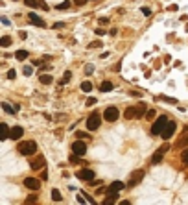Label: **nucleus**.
I'll use <instances>...</instances> for the list:
<instances>
[{"mask_svg": "<svg viewBox=\"0 0 188 205\" xmlns=\"http://www.w3.org/2000/svg\"><path fill=\"white\" fill-rule=\"evenodd\" d=\"M122 189H124V183H122V181H114V183H111V185L107 187V196H109V194H118Z\"/></svg>", "mask_w": 188, "mask_h": 205, "instance_id": "obj_10", "label": "nucleus"}, {"mask_svg": "<svg viewBox=\"0 0 188 205\" xmlns=\"http://www.w3.org/2000/svg\"><path fill=\"white\" fill-rule=\"evenodd\" d=\"M142 13L149 17V15H151V9H148V7H142Z\"/></svg>", "mask_w": 188, "mask_h": 205, "instance_id": "obj_38", "label": "nucleus"}, {"mask_svg": "<svg viewBox=\"0 0 188 205\" xmlns=\"http://www.w3.org/2000/svg\"><path fill=\"white\" fill-rule=\"evenodd\" d=\"M173 131H175V122H170V120H168V124H166L164 129L161 131V137H162V139H170V137L173 135Z\"/></svg>", "mask_w": 188, "mask_h": 205, "instance_id": "obj_8", "label": "nucleus"}, {"mask_svg": "<svg viewBox=\"0 0 188 205\" xmlns=\"http://www.w3.org/2000/svg\"><path fill=\"white\" fill-rule=\"evenodd\" d=\"M100 91H102V92H109V91H113V83H111V81H103L102 85H100Z\"/></svg>", "mask_w": 188, "mask_h": 205, "instance_id": "obj_17", "label": "nucleus"}, {"mask_svg": "<svg viewBox=\"0 0 188 205\" xmlns=\"http://www.w3.org/2000/svg\"><path fill=\"white\" fill-rule=\"evenodd\" d=\"M70 7V2H68V0H65V2H61L59 6H57V9H68Z\"/></svg>", "mask_w": 188, "mask_h": 205, "instance_id": "obj_26", "label": "nucleus"}, {"mask_svg": "<svg viewBox=\"0 0 188 205\" xmlns=\"http://www.w3.org/2000/svg\"><path fill=\"white\" fill-rule=\"evenodd\" d=\"M46 177H48V174H46V170H42V172H41V179H46Z\"/></svg>", "mask_w": 188, "mask_h": 205, "instance_id": "obj_41", "label": "nucleus"}, {"mask_svg": "<svg viewBox=\"0 0 188 205\" xmlns=\"http://www.w3.org/2000/svg\"><path fill=\"white\" fill-rule=\"evenodd\" d=\"M30 22L35 24V26H39V28H44V26H46V24H44V20H42L41 17H37L35 13H30Z\"/></svg>", "mask_w": 188, "mask_h": 205, "instance_id": "obj_13", "label": "nucleus"}, {"mask_svg": "<svg viewBox=\"0 0 188 205\" xmlns=\"http://www.w3.org/2000/svg\"><path fill=\"white\" fill-rule=\"evenodd\" d=\"M11 139V129L7 127V124H2V141H7Z\"/></svg>", "mask_w": 188, "mask_h": 205, "instance_id": "obj_15", "label": "nucleus"}, {"mask_svg": "<svg viewBox=\"0 0 188 205\" xmlns=\"http://www.w3.org/2000/svg\"><path fill=\"white\" fill-rule=\"evenodd\" d=\"M87 0H76V6H81V4H85Z\"/></svg>", "mask_w": 188, "mask_h": 205, "instance_id": "obj_42", "label": "nucleus"}, {"mask_svg": "<svg viewBox=\"0 0 188 205\" xmlns=\"http://www.w3.org/2000/svg\"><path fill=\"white\" fill-rule=\"evenodd\" d=\"M148 111H146V105L144 104H140V105H137V118H140V116H144Z\"/></svg>", "mask_w": 188, "mask_h": 205, "instance_id": "obj_19", "label": "nucleus"}, {"mask_svg": "<svg viewBox=\"0 0 188 205\" xmlns=\"http://www.w3.org/2000/svg\"><path fill=\"white\" fill-rule=\"evenodd\" d=\"M24 185H26L30 190H39V189H41V183H39L35 177H26V179H24Z\"/></svg>", "mask_w": 188, "mask_h": 205, "instance_id": "obj_12", "label": "nucleus"}, {"mask_svg": "<svg viewBox=\"0 0 188 205\" xmlns=\"http://www.w3.org/2000/svg\"><path fill=\"white\" fill-rule=\"evenodd\" d=\"M102 46V42L100 41H92V42H88V48H100Z\"/></svg>", "mask_w": 188, "mask_h": 205, "instance_id": "obj_28", "label": "nucleus"}, {"mask_svg": "<svg viewBox=\"0 0 188 205\" xmlns=\"http://www.w3.org/2000/svg\"><path fill=\"white\" fill-rule=\"evenodd\" d=\"M72 152L77 154V155H85V152H87L85 142H83V141H76V142L72 144Z\"/></svg>", "mask_w": 188, "mask_h": 205, "instance_id": "obj_9", "label": "nucleus"}, {"mask_svg": "<svg viewBox=\"0 0 188 205\" xmlns=\"http://www.w3.org/2000/svg\"><path fill=\"white\" fill-rule=\"evenodd\" d=\"M100 124H102V118H100L98 113H94V115H91L87 118V129L88 131H96V129L100 127Z\"/></svg>", "mask_w": 188, "mask_h": 205, "instance_id": "obj_3", "label": "nucleus"}, {"mask_svg": "<svg viewBox=\"0 0 188 205\" xmlns=\"http://www.w3.org/2000/svg\"><path fill=\"white\" fill-rule=\"evenodd\" d=\"M70 163H80V155L72 152V155H70Z\"/></svg>", "mask_w": 188, "mask_h": 205, "instance_id": "obj_31", "label": "nucleus"}, {"mask_svg": "<svg viewBox=\"0 0 188 205\" xmlns=\"http://www.w3.org/2000/svg\"><path fill=\"white\" fill-rule=\"evenodd\" d=\"M126 118H137V107H129L126 111Z\"/></svg>", "mask_w": 188, "mask_h": 205, "instance_id": "obj_20", "label": "nucleus"}, {"mask_svg": "<svg viewBox=\"0 0 188 205\" xmlns=\"http://www.w3.org/2000/svg\"><path fill=\"white\" fill-rule=\"evenodd\" d=\"M17 78V72L11 69V70H7V80H15Z\"/></svg>", "mask_w": 188, "mask_h": 205, "instance_id": "obj_29", "label": "nucleus"}, {"mask_svg": "<svg viewBox=\"0 0 188 205\" xmlns=\"http://www.w3.org/2000/svg\"><path fill=\"white\" fill-rule=\"evenodd\" d=\"M31 72H33L31 67H24V74H26V76H31Z\"/></svg>", "mask_w": 188, "mask_h": 205, "instance_id": "obj_33", "label": "nucleus"}, {"mask_svg": "<svg viewBox=\"0 0 188 205\" xmlns=\"http://www.w3.org/2000/svg\"><path fill=\"white\" fill-rule=\"evenodd\" d=\"M146 116H148V118H153V116H155V109H149V111L146 113Z\"/></svg>", "mask_w": 188, "mask_h": 205, "instance_id": "obj_37", "label": "nucleus"}, {"mask_svg": "<svg viewBox=\"0 0 188 205\" xmlns=\"http://www.w3.org/2000/svg\"><path fill=\"white\" fill-rule=\"evenodd\" d=\"M94 104H96L94 98H88V100H87V105H94Z\"/></svg>", "mask_w": 188, "mask_h": 205, "instance_id": "obj_40", "label": "nucleus"}, {"mask_svg": "<svg viewBox=\"0 0 188 205\" xmlns=\"http://www.w3.org/2000/svg\"><path fill=\"white\" fill-rule=\"evenodd\" d=\"M166 124H168V118H166L164 115H162V116H159L157 120L153 122V126H151V133H153V135H161V131L164 129V126H166Z\"/></svg>", "mask_w": 188, "mask_h": 205, "instance_id": "obj_2", "label": "nucleus"}, {"mask_svg": "<svg viewBox=\"0 0 188 205\" xmlns=\"http://www.w3.org/2000/svg\"><path fill=\"white\" fill-rule=\"evenodd\" d=\"M77 177H80V179H85V181H92V179H94V172L88 170V168H83V170L77 172Z\"/></svg>", "mask_w": 188, "mask_h": 205, "instance_id": "obj_11", "label": "nucleus"}, {"mask_svg": "<svg viewBox=\"0 0 188 205\" xmlns=\"http://www.w3.org/2000/svg\"><path fill=\"white\" fill-rule=\"evenodd\" d=\"M103 118H105L107 122H114V120H118V109H116V107H107L105 113H103Z\"/></svg>", "mask_w": 188, "mask_h": 205, "instance_id": "obj_7", "label": "nucleus"}, {"mask_svg": "<svg viewBox=\"0 0 188 205\" xmlns=\"http://www.w3.org/2000/svg\"><path fill=\"white\" fill-rule=\"evenodd\" d=\"M81 91L91 92V91H92V83H91V81H83V83H81Z\"/></svg>", "mask_w": 188, "mask_h": 205, "instance_id": "obj_24", "label": "nucleus"}, {"mask_svg": "<svg viewBox=\"0 0 188 205\" xmlns=\"http://www.w3.org/2000/svg\"><path fill=\"white\" fill-rule=\"evenodd\" d=\"M107 22H109L107 17H102V19H100V24H107Z\"/></svg>", "mask_w": 188, "mask_h": 205, "instance_id": "obj_39", "label": "nucleus"}, {"mask_svg": "<svg viewBox=\"0 0 188 205\" xmlns=\"http://www.w3.org/2000/svg\"><path fill=\"white\" fill-rule=\"evenodd\" d=\"M39 80H41V83H42V85H50L54 78L50 76V74H41V78H39Z\"/></svg>", "mask_w": 188, "mask_h": 205, "instance_id": "obj_18", "label": "nucleus"}, {"mask_svg": "<svg viewBox=\"0 0 188 205\" xmlns=\"http://www.w3.org/2000/svg\"><path fill=\"white\" fill-rule=\"evenodd\" d=\"M188 144V133H184L181 139H179V141H177V144H175V148H184Z\"/></svg>", "mask_w": 188, "mask_h": 205, "instance_id": "obj_16", "label": "nucleus"}, {"mask_svg": "<svg viewBox=\"0 0 188 205\" xmlns=\"http://www.w3.org/2000/svg\"><path fill=\"white\" fill-rule=\"evenodd\" d=\"M70 78H72V74H70L68 70H66V72H65V76H63V80H61V83H66V81H68Z\"/></svg>", "mask_w": 188, "mask_h": 205, "instance_id": "obj_30", "label": "nucleus"}, {"mask_svg": "<svg viewBox=\"0 0 188 205\" xmlns=\"http://www.w3.org/2000/svg\"><path fill=\"white\" fill-rule=\"evenodd\" d=\"M26 57H28V50H19L17 52V59L19 61H24Z\"/></svg>", "mask_w": 188, "mask_h": 205, "instance_id": "obj_23", "label": "nucleus"}, {"mask_svg": "<svg viewBox=\"0 0 188 205\" xmlns=\"http://www.w3.org/2000/svg\"><path fill=\"white\" fill-rule=\"evenodd\" d=\"M183 161L188 165V150H184V152H183Z\"/></svg>", "mask_w": 188, "mask_h": 205, "instance_id": "obj_36", "label": "nucleus"}, {"mask_svg": "<svg viewBox=\"0 0 188 205\" xmlns=\"http://www.w3.org/2000/svg\"><path fill=\"white\" fill-rule=\"evenodd\" d=\"M24 2H26L30 7H39V2H37V0H24Z\"/></svg>", "mask_w": 188, "mask_h": 205, "instance_id": "obj_27", "label": "nucleus"}, {"mask_svg": "<svg viewBox=\"0 0 188 205\" xmlns=\"http://www.w3.org/2000/svg\"><path fill=\"white\" fill-rule=\"evenodd\" d=\"M52 200H54V201H61V200H63L61 192H59L57 189H54V190H52Z\"/></svg>", "mask_w": 188, "mask_h": 205, "instance_id": "obj_21", "label": "nucleus"}, {"mask_svg": "<svg viewBox=\"0 0 188 205\" xmlns=\"http://www.w3.org/2000/svg\"><path fill=\"white\" fill-rule=\"evenodd\" d=\"M85 72L87 74H92L94 72V67H92V65H88V67H85Z\"/></svg>", "mask_w": 188, "mask_h": 205, "instance_id": "obj_34", "label": "nucleus"}, {"mask_svg": "<svg viewBox=\"0 0 188 205\" xmlns=\"http://www.w3.org/2000/svg\"><path fill=\"white\" fill-rule=\"evenodd\" d=\"M159 100H164V102H172V104H175V100H173V98H166V96H159Z\"/></svg>", "mask_w": 188, "mask_h": 205, "instance_id": "obj_35", "label": "nucleus"}, {"mask_svg": "<svg viewBox=\"0 0 188 205\" xmlns=\"http://www.w3.org/2000/svg\"><path fill=\"white\" fill-rule=\"evenodd\" d=\"M30 166L33 170H41V168L46 166V159H44L42 155H35L33 159H30Z\"/></svg>", "mask_w": 188, "mask_h": 205, "instance_id": "obj_5", "label": "nucleus"}, {"mask_svg": "<svg viewBox=\"0 0 188 205\" xmlns=\"http://www.w3.org/2000/svg\"><path fill=\"white\" fill-rule=\"evenodd\" d=\"M2 109H4L6 113H15V107H11V105H9V104H6V102L2 104Z\"/></svg>", "mask_w": 188, "mask_h": 205, "instance_id": "obj_25", "label": "nucleus"}, {"mask_svg": "<svg viewBox=\"0 0 188 205\" xmlns=\"http://www.w3.org/2000/svg\"><path fill=\"white\" fill-rule=\"evenodd\" d=\"M22 135H24V129H22L20 126H15L13 129H11V139H13V141L15 139H20Z\"/></svg>", "mask_w": 188, "mask_h": 205, "instance_id": "obj_14", "label": "nucleus"}, {"mask_svg": "<svg viewBox=\"0 0 188 205\" xmlns=\"http://www.w3.org/2000/svg\"><path fill=\"white\" fill-rule=\"evenodd\" d=\"M17 150H19L20 155H31V154L37 152V144L33 141H22V142H19Z\"/></svg>", "mask_w": 188, "mask_h": 205, "instance_id": "obj_1", "label": "nucleus"}, {"mask_svg": "<svg viewBox=\"0 0 188 205\" xmlns=\"http://www.w3.org/2000/svg\"><path fill=\"white\" fill-rule=\"evenodd\" d=\"M142 179H144V170H135V172L131 174V177H129V183H127V185H129V187H137Z\"/></svg>", "mask_w": 188, "mask_h": 205, "instance_id": "obj_6", "label": "nucleus"}, {"mask_svg": "<svg viewBox=\"0 0 188 205\" xmlns=\"http://www.w3.org/2000/svg\"><path fill=\"white\" fill-rule=\"evenodd\" d=\"M35 201H37V196H35V194H31V196L26 198V203H35Z\"/></svg>", "mask_w": 188, "mask_h": 205, "instance_id": "obj_32", "label": "nucleus"}, {"mask_svg": "<svg viewBox=\"0 0 188 205\" xmlns=\"http://www.w3.org/2000/svg\"><path fill=\"white\" fill-rule=\"evenodd\" d=\"M168 150H170V144H162V146H161V148L157 150V152L153 154V157H151V163H153V165H157V163H161V159L164 157V154L168 152Z\"/></svg>", "mask_w": 188, "mask_h": 205, "instance_id": "obj_4", "label": "nucleus"}, {"mask_svg": "<svg viewBox=\"0 0 188 205\" xmlns=\"http://www.w3.org/2000/svg\"><path fill=\"white\" fill-rule=\"evenodd\" d=\"M0 45H2L4 48H7V46L11 45V37H9V35H4L2 39H0Z\"/></svg>", "mask_w": 188, "mask_h": 205, "instance_id": "obj_22", "label": "nucleus"}]
</instances>
